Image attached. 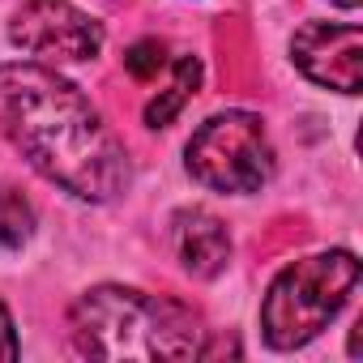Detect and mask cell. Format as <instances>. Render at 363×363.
<instances>
[{"label":"cell","instance_id":"obj_1","mask_svg":"<svg viewBox=\"0 0 363 363\" xmlns=\"http://www.w3.org/2000/svg\"><path fill=\"white\" fill-rule=\"evenodd\" d=\"M0 133L48 179L77 201L107 206L133 189V162L103 111L52 65H0Z\"/></svg>","mask_w":363,"mask_h":363},{"label":"cell","instance_id":"obj_2","mask_svg":"<svg viewBox=\"0 0 363 363\" xmlns=\"http://www.w3.org/2000/svg\"><path fill=\"white\" fill-rule=\"evenodd\" d=\"M69 342L82 359H206L210 329L201 316L167 295L103 282L73 299Z\"/></svg>","mask_w":363,"mask_h":363},{"label":"cell","instance_id":"obj_3","mask_svg":"<svg viewBox=\"0 0 363 363\" xmlns=\"http://www.w3.org/2000/svg\"><path fill=\"white\" fill-rule=\"evenodd\" d=\"M359 257L329 248L291 261L261 299V337L269 350H299L320 337L359 286Z\"/></svg>","mask_w":363,"mask_h":363},{"label":"cell","instance_id":"obj_4","mask_svg":"<svg viewBox=\"0 0 363 363\" xmlns=\"http://www.w3.org/2000/svg\"><path fill=\"white\" fill-rule=\"evenodd\" d=\"M184 167L210 193L248 197L274 179V145L257 111L227 107L210 116L184 145Z\"/></svg>","mask_w":363,"mask_h":363},{"label":"cell","instance_id":"obj_5","mask_svg":"<svg viewBox=\"0 0 363 363\" xmlns=\"http://www.w3.org/2000/svg\"><path fill=\"white\" fill-rule=\"evenodd\" d=\"M9 43L39 65H82L103 52L107 30L69 0H22L9 18Z\"/></svg>","mask_w":363,"mask_h":363},{"label":"cell","instance_id":"obj_6","mask_svg":"<svg viewBox=\"0 0 363 363\" xmlns=\"http://www.w3.org/2000/svg\"><path fill=\"white\" fill-rule=\"evenodd\" d=\"M291 65L325 90H363V30L354 22H303L291 39Z\"/></svg>","mask_w":363,"mask_h":363},{"label":"cell","instance_id":"obj_7","mask_svg":"<svg viewBox=\"0 0 363 363\" xmlns=\"http://www.w3.org/2000/svg\"><path fill=\"white\" fill-rule=\"evenodd\" d=\"M171 248H175L179 265L206 282L231 265V231L218 214H210L201 206H189L171 218Z\"/></svg>","mask_w":363,"mask_h":363},{"label":"cell","instance_id":"obj_8","mask_svg":"<svg viewBox=\"0 0 363 363\" xmlns=\"http://www.w3.org/2000/svg\"><path fill=\"white\" fill-rule=\"evenodd\" d=\"M197 90H201V60L197 56H171V65H167V90H158L145 103V111H141L145 128H167L179 111H184V103Z\"/></svg>","mask_w":363,"mask_h":363},{"label":"cell","instance_id":"obj_9","mask_svg":"<svg viewBox=\"0 0 363 363\" xmlns=\"http://www.w3.org/2000/svg\"><path fill=\"white\" fill-rule=\"evenodd\" d=\"M35 206H30V197L26 193H18L13 184H0V248H22V244H30V235H35Z\"/></svg>","mask_w":363,"mask_h":363},{"label":"cell","instance_id":"obj_10","mask_svg":"<svg viewBox=\"0 0 363 363\" xmlns=\"http://www.w3.org/2000/svg\"><path fill=\"white\" fill-rule=\"evenodd\" d=\"M167 65H171V48H167L162 39H137V43L124 52V69H128V77H137V82H154L158 73H167Z\"/></svg>","mask_w":363,"mask_h":363},{"label":"cell","instance_id":"obj_11","mask_svg":"<svg viewBox=\"0 0 363 363\" xmlns=\"http://www.w3.org/2000/svg\"><path fill=\"white\" fill-rule=\"evenodd\" d=\"M22 354V342H18V325H13V312L0 299V363H13Z\"/></svg>","mask_w":363,"mask_h":363},{"label":"cell","instance_id":"obj_12","mask_svg":"<svg viewBox=\"0 0 363 363\" xmlns=\"http://www.w3.org/2000/svg\"><path fill=\"white\" fill-rule=\"evenodd\" d=\"M329 5H337V9H359L363 0H329Z\"/></svg>","mask_w":363,"mask_h":363}]
</instances>
